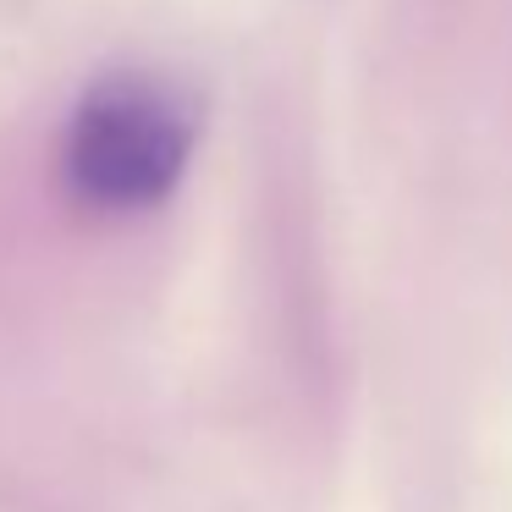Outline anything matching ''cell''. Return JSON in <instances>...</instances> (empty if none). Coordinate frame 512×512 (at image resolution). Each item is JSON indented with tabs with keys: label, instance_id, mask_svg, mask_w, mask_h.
<instances>
[{
	"label": "cell",
	"instance_id": "6da1fadb",
	"mask_svg": "<svg viewBox=\"0 0 512 512\" xmlns=\"http://www.w3.org/2000/svg\"><path fill=\"white\" fill-rule=\"evenodd\" d=\"M193 155V111L155 78H105L67 127V182L111 215L171 199Z\"/></svg>",
	"mask_w": 512,
	"mask_h": 512
}]
</instances>
